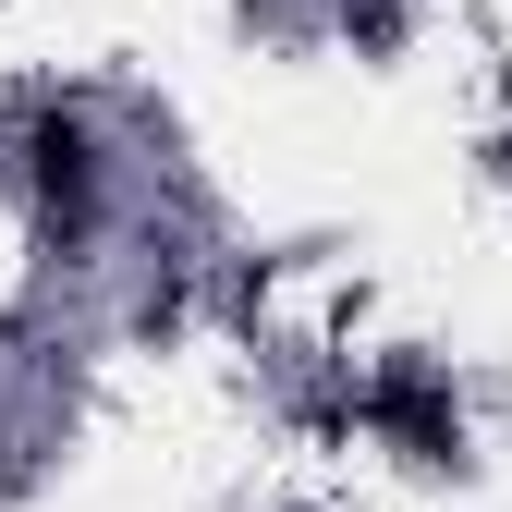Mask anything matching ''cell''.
I'll return each mask as SVG.
<instances>
[{
  "mask_svg": "<svg viewBox=\"0 0 512 512\" xmlns=\"http://www.w3.org/2000/svg\"><path fill=\"white\" fill-rule=\"evenodd\" d=\"M13 159H25V196H37V220L61 244H98L110 232V147H98L86 110H37Z\"/></svg>",
  "mask_w": 512,
  "mask_h": 512,
  "instance_id": "obj_1",
  "label": "cell"
},
{
  "mask_svg": "<svg viewBox=\"0 0 512 512\" xmlns=\"http://www.w3.org/2000/svg\"><path fill=\"white\" fill-rule=\"evenodd\" d=\"M342 37H354L366 61H391V49H403V0H342Z\"/></svg>",
  "mask_w": 512,
  "mask_h": 512,
  "instance_id": "obj_3",
  "label": "cell"
},
{
  "mask_svg": "<svg viewBox=\"0 0 512 512\" xmlns=\"http://www.w3.org/2000/svg\"><path fill=\"white\" fill-rule=\"evenodd\" d=\"M171 330H183V281H147L135 293V342H171Z\"/></svg>",
  "mask_w": 512,
  "mask_h": 512,
  "instance_id": "obj_4",
  "label": "cell"
},
{
  "mask_svg": "<svg viewBox=\"0 0 512 512\" xmlns=\"http://www.w3.org/2000/svg\"><path fill=\"white\" fill-rule=\"evenodd\" d=\"M366 427L391 439L403 464H439V476H464V403L439 391L427 366H378V378H366Z\"/></svg>",
  "mask_w": 512,
  "mask_h": 512,
  "instance_id": "obj_2",
  "label": "cell"
},
{
  "mask_svg": "<svg viewBox=\"0 0 512 512\" xmlns=\"http://www.w3.org/2000/svg\"><path fill=\"white\" fill-rule=\"evenodd\" d=\"M500 171H512V122H500Z\"/></svg>",
  "mask_w": 512,
  "mask_h": 512,
  "instance_id": "obj_5",
  "label": "cell"
}]
</instances>
